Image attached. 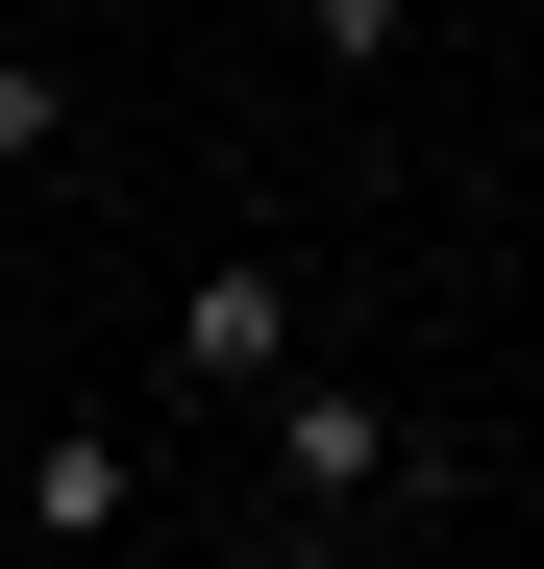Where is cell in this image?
Listing matches in <instances>:
<instances>
[{
    "label": "cell",
    "instance_id": "cell-1",
    "mask_svg": "<svg viewBox=\"0 0 544 569\" xmlns=\"http://www.w3.org/2000/svg\"><path fill=\"white\" fill-rule=\"evenodd\" d=\"M248 470H272V520H396L445 446L372 397V371H272V397H248Z\"/></svg>",
    "mask_w": 544,
    "mask_h": 569
},
{
    "label": "cell",
    "instance_id": "cell-2",
    "mask_svg": "<svg viewBox=\"0 0 544 569\" xmlns=\"http://www.w3.org/2000/svg\"><path fill=\"white\" fill-rule=\"evenodd\" d=\"M272 371H298V248H199V298H173V397L248 421Z\"/></svg>",
    "mask_w": 544,
    "mask_h": 569
},
{
    "label": "cell",
    "instance_id": "cell-3",
    "mask_svg": "<svg viewBox=\"0 0 544 569\" xmlns=\"http://www.w3.org/2000/svg\"><path fill=\"white\" fill-rule=\"evenodd\" d=\"M124 496H149L124 421H50V446H26V545H124Z\"/></svg>",
    "mask_w": 544,
    "mask_h": 569
},
{
    "label": "cell",
    "instance_id": "cell-4",
    "mask_svg": "<svg viewBox=\"0 0 544 569\" xmlns=\"http://www.w3.org/2000/svg\"><path fill=\"white\" fill-rule=\"evenodd\" d=\"M0 173H74V74L50 50H0Z\"/></svg>",
    "mask_w": 544,
    "mask_h": 569
},
{
    "label": "cell",
    "instance_id": "cell-5",
    "mask_svg": "<svg viewBox=\"0 0 544 569\" xmlns=\"http://www.w3.org/2000/svg\"><path fill=\"white\" fill-rule=\"evenodd\" d=\"M298 26H322V50H346V74H396V50H421V26H445V0H298Z\"/></svg>",
    "mask_w": 544,
    "mask_h": 569
},
{
    "label": "cell",
    "instance_id": "cell-6",
    "mask_svg": "<svg viewBox=\"0 0 544 569\" xmlns=\"http://www.w3.org/2000/svg\"><path fill=\"white\" fill-rule=\"evenodd\" d=\"M248 569H346V520H272V545H248Z\"/></svg>",
    "mask_w": 544,
    "mask_h": 569
},
{
    "label": "cell",
    "instance_id": "cell-7",
    "mask_svg": "<svg viewBox=\"0 0 544 569\" xmlns=\"http://www.w3.org/2000/svg\"><path fill=\"white\" fill-rule=\"evenodd\" d=\"M372 569H445V545H372Z\"/></svg>",
    "mask_w": 544,
    "mask_h": 569
}]
</instances>
